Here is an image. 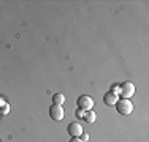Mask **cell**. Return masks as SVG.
<instances>
[{
  "label": "cell",
  "mask_w": 149,
  "mask_h": 142,
  "mask_svg": "<svg viewBox=\"0 0 149 142\" xmlns=\"http://www.w3.org/2000/svg\"><path fill=\"white\" fill-rule=\"evenodd\" d=\"M114 108L120 115H130V114L133 112V104L130 103V99H125V98L118 99L116 104H114Z\"/></svg>",
  "instance_id": "1"
},
{
  "label": "cell",
  "mask_w": 149,
  "mask_h": 142,
  "mask_svg": "<svg viewBox=\"0 0 149 142\" xmlns=\"http://www.w3.org/2000/svg\"><path fill=\"white\" fill-rule=\"evenodd\" d=\"M76 106L78 109H81V111H91L92 108H94V99L91 97H87V95H83V97H79L76 99Z\"/></svg>",
  "instance_id": "2"
},
{
  "label": "cell",
  "mask_w": 149,
  "mask_h": 142,
  "mask_svg": "<svg viewBox=\"0 0 149 142\" xmlns=\"http://www.w3.org/2000/svg\"><path fill=\"white\" fill-rule=\"evenodd\" d=\"M133 93H135V85L132 82H124V84L119 85V95L122 98L129 99Z\"/></svg>",
  "instance_id": "3"
},
{
  "label": "cell",
  "mask_w": 149,
  "mask_h": 142,
  "mask_svg": "<svg viewBox=\"0 0 149 142\" xmlns=\"http://www.w3.org/2000/svg\"><path fill=\"white\" fill-rule=\"evenodd\" d=\"M63 115H65V111H63L62 106L52 104L51 108H49V117H51L52 120L59 122V120H62V119H63Z\"/></svg>",
  "instance_id": "4"
},
{
  "label": "cell",
  "mask_w": 149,
  "mask_h": 142,
  "mask_svg": "<svg viewBox=\"0 0 149 142\" xmlns=\"http://www.w3.org/2000/svg\"><path fill=\"white\" fill-rule=\"evenodd\" d=\"M67 131H68V134H70L72 137H79L81 134L84 133L81 123H78V122H72V123H70V125L67 126Z\"/></svg>",
  "instance_id": "5"
},
{
  "label": "cell",
  "mask_w": 149,
  "mask_h": 142,
  "mask_svg": "<svg viewBox=\"0 0 149 142\" xmlns=\"http://www.w3.org/2000/svg\"><path fill=\"white\" fill-rule=\"evenodd\" d=\"M116 101H118V95L113 93V92H106L105 97H103V103L106 106H114Z\"/></svg>",
  "instance_id": "6"
},
{
  "label": "cell",
  "mask_w": 149,
  "mask_h": 142,
  "mask_svg": "<svg viewBox=\"0 0 149 142\" xmlns=\"http://www.w3.org/2000/svg\"><path fill=\"white\" fill-rule=\"evenodd\" d=\"M95 117H97V115H95V112L91 109V111H86V112H84L83 120H84V122H87V123H94V122H95Z\"/></svg>",
  "instance_id": "7"
},
{
  "label": "cell",
  "mask_w": 149,
  "mask_h": 142,
  "mask_svg": "<svg viewBox=\"0 0 149 142\" xmlns=\"http://www.w3.org/2000/svg\"><path fill=\"white\" fill-rule=\"evenodd\" d=\"M65 103V97L62 93H54L52 95V104H57V106H62Z\"/></svg>",
  "instance_id": "8"
},
{
  "label": "cell",
  "mask_w": 149,
  "mask_h": 142,
  "mask_svg": "<svg viewBox=\"0 0 149 142\" xmlns=\"http://www.w3.org/2000/svg\"><path fill=\"white\" fill-rule=\"evenodd\" d=\"M74 115H76L78 119H83V115H84V111H81V109H76V112H74Z\"/></svg>",
  "instance_id": "9"
},
{
  "label": "cell",
  "mask_w": 149,
  "mask_h": 142,
  "mask_svg": "<svg viewBox=\"0 0 149 142\" xmlns=\"http://www.w3.org/2000/svg\"><path fill=\"white\" fill-rule=\"evenodd\" d=\"M79 139L83 141V142H87V141H89V134L83 133V134H81V136H79Z\"/></svg>",
  "instance_id": "10"
},
{
  "label": "cell",
  "mask_w": 149,
  "mask_h": 142,
  "mask_svg": "<svg viewBox=\"0 0 149 142\" xmlns=\"http://www.w3.org/2000/svg\"><path fill=\"white\" fill-rule=\"evenodd\" d=\"M70 142H83L79 139V137H72V139H70Z\"/></svg>",
  "instance_id": "11"
}]
</instances>
